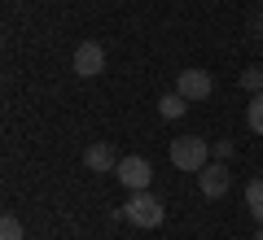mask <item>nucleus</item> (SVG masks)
I'll return each mask as SVG.
<instances>
[{"instance_id": "obj_14", "label": "nucleus", "mask_w": 263, "mask_h": 240, "mask_svg": "<svg viewBox=\"0 0 263 240\" xmlns=\"http://www.w3.org/2000/svg\"><path fill=\"white\" fill-rule=\"evenodd\" d=\"M254 31H259V39H263V13H259V18H254Z\"/></svg>"}, {"instance_id": "obj_11", "label": "nucleus", "mask_w": 263, "mask_h": 240, "mask_svg": "<svg viewBox=\"0 0 263 240\" xmlns=\"http://www.w3.org/2000/svg\"><path fill=\"white\" fill-rule=\"evenodd\" d=\"M0 240H27V236H22V223L13 219V214H5V219H0Z\"/></svg>"}, {"instance_id": "obj_4", "label": "nucleus", "mask_w": 263, "mask_h": 240, "mask_svg": "<svg viewBox=\"0 0 263 240\" xmlns=\"http://www.w3.org/2000/svg\"><path fill=\"white\" fill-rule=\"evenodd\" d=\"M70 66H75L79 79H97V74L105 70V48L97 44V39H84V44L75 48V61H70Z\"/></svg>"}, {"instance_id": "obj_2", "label": "nucleus", "mask_w": 263, "mask_h": 240, "mask_svg": "<svg viewBox=\"0 0 263 240\" xmlns=\"http://www.w3.org/2000/svg\"><path fill=\"white\" fill-rule=\"evenodd\" d=\"M123 219L132 223V227H162V219H167V205L158 201V197L145 188V192H132V201L123 205Z\"/></svg>"}, {"instance_id": "obj_8", "label": "nucleus", "mask_w": 263, "mask_h": 240, "mask_svg": "<svg viewBox=\"0 0 263 240\" xmlns=\"http://www.w3.org/2000/svg\"><path fill=\"white\" fill-rule=\"evenodd\" d=\"M246 210H250L254 223L263 227V179H250V184H246Z\"/></svg>"}, {"instance_id": "obj_13", "label": "nucleus", "mask_w": 263, "mask_h": 240, "mask_svg": "<svg viewBox=\"0 0 263 240\" xmlns=\"http://www.w3.org/2000/svg\"><path fill=\"white\" fill-rule=\"evenodd\" d=\"M211 153H215V162H228V157H233V140H219V144H211Z\"/></svg>"}, {"instance_id": "obj_12", "label": "nucleus", "mask_w": 263, "mask_h": 240, "mask_svg": "<svg viewBox=\"0 0 263 240\" xmlns=\"http://www.w3.org/2000/svg\"><path fill=\"white\" fill-rule=\"evenodd\" d=\"M241 88H246L250 96H254V92H263V66H250V70L241 74Z\"/></svg>"}, {"instance_id": "obj_5", "label": "nucleus", "mask_w": 263, "mask_h": 240, "mask_svg": "<svg viewBox=\"0 0 263 240\" xmlns=\"http://www.w3.org/2000/svg\"><path fill=\"white\" fill-rule=\"evenodd\" d=\"M176 92L184 96V101H206V96L215 92V79H211V70H180Z\"/></svg>"}, {"instance_id": "obj_10", "label": "nucleus", "mask_w": 263, "mask_h": 240, "mask_svg": "<svg viewBox=\"0 0 263 240\" xmlns=\"http://www.w3.org/2000/svg\"><path fill=\"white\" fill-rule=\"evenodd\" d=\"M246 122H250L254 136H263V92L250 96V105H246Z\"/></svg>"}, {"instance_id": "obj_1", "label": "nucleus", "mask_w": 263, "mask_h": 240, "mask_svg": "<svg viewBox=\"0 0 263 240\" xmlns=\"http://www.w3.org/2000/svg\"><path fill=\"white\" fill-rule=\"evenodd\" d=\"M211 140L202 136H176L171 140V166L176 170H189V175H202V166L211 162Z\"/></svg>"}, {"instance_id": "obj_6", "label": "nucleus", "mask_w": 263, "mask_h": 240, "mask_svg": "<svg viewBox=\"0 0 263 240\" xmlns=\"http://www.w3.org/2000/svg\"><path fill=\"white\" fill-rule=\"evenodd\" d=\"M197 184H202V197H206V201H219V197L228 192V184H233L228 162H206V166H202V175H197Z\"/></svg>"}, {"instance_id": "obj_9", "label": "nucleus", "mask_w": 263, "mask_h": 240, "mask_svg": "<svg viewBox=\"0 0 263 240\" xmlns=\"http://www.w3.org/2000/svg\"><path fill=\"white\" fill-rule=\"evenodd\" d=\"M184 110H189V101H184L180 92H171V96H162V101H158V114H162V118H184Z\"/></svg>"}, {"instance_id": "obj_15", "label": "nucleus", "mask_w": 263, "mask_h": 240, "mask_svg": "<svg viewBox=\"0 0 263 240\" xmlns=\"http://www.w3.org/2000/svg\"><path fill=\"white\" fill-rule=\"evenodd\" d=\"M254 240H263V227H259V231H254Z\"/></svg>"}, {"instance_id": "obj_3", "label": "nucleus", "mask_w": 263, "mask_h": 240, "mask_svg": "<svg viewBox=\"0 0 263 240\" xmlns=\"http://www.w3.org/2000/svg\"><path fill=\"white\" fill-rule=\"evenodd\" d=\"M114 179H119L127 192H145V188L154 184V166L145 162L141 153H132V157H119V166H114Z\"/></svg>"}, {"instance_id": "obj_7", "label": "nucleus", "mask_w": 263, "mask_h": 240, "mask_svg": "<svg viewBox=\"0 0 263 240\" xmlns=\"http://www.w3.org/2000/svg\"><path fill=\"white\" fill-rule=\"evenodd\" d=\"M84 166H88V170H97V175H105V170L119 166V157H114V148L105 144V140H97V144H88V148H84Z\"/></svg>"}]
</instances>
